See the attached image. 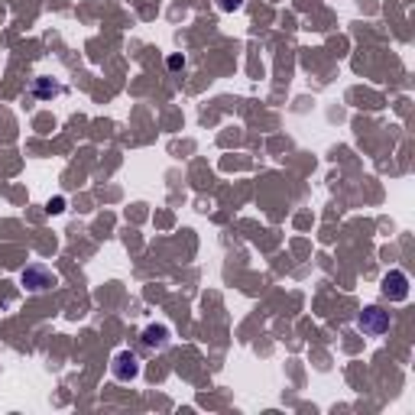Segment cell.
Returning <instances> with one entry per match:
<instances>
[{
  "label": "cell",
  "mask_w": 415,
  "mask_h": 415,
  "mask_svg": "<svg viewBox=\"0 0 415 415\" xmlns=\"http://www.w3.org/2000/svg\"><path fill=\"white\" fill-rule=\"evenodd\" d=\"M389 311H383L380 305H366L364 311H360L357 315V328L364 331L366 338H383V334H386L389 331Z\"/></svg>",
  "instance_id": "cell-1"
},
{
  "label": "cell",
  "mask_w": 415,
  "mask_h": 415,
  "mask_svg": "<svg viewBox=\"0 0 415 415\" xmlns=\"http://www.w3.org/2000/svg\"><path fill=\"white\" fill-rule=\"evenodd\" d=\"M182 65H185L182 56H169V69H182Z\"/></svg>",
  "instance_id": "cell-9"
},
{
  "label": "cell",
  "mask_w": 415,
  "mask_h": 415,
  "mask_svg": "<svg viewBox=\"0 0 415 415\" xmlns=\"http://www.w3.org/2000/svg\"><path fill=\"white\" fill-rule=\"evenodd\" d=\"M111 370H114V376H117L120 383H130V380H136V376H140V360H136L130 351H120L117 357H114Z\"/></svg>",
  "instance_id": "cell-4"
},
{
  "label": "cell",
  "mask_w": 415,
  "mask_h": 415,
  "mask_svg": "<svg viewBox=\"0 0 415 415\" xmlns=\"http://www.w3.org/2000/svg\"><path fill=\"white\" fill-rule=\"evenodd\" d=\"M23 286L29 289V292H49L52 286H56V273H52L49 266H43V263H29L26 269H23Z\"/></svg>",
  "instance_id": "cell-2"
},
{
  "label": "cell",
  "mask_w": 415,
  "mask_h": 415,
  "mask_svg": "<svg viewBox=\"0 0 415 415\" xmlns=\"http://www.w3.org/2000/svg\"><path fill=\"white\" fill-rule=\"evenodd\" d=\"M49 211H52V214L65 211V198H52V201H49Z\"/></svg>",
  "instance_id": "cell-8"
},
{
  "label": "cell",
  "mask_w": 415,
  "mask_h": 415,
  "mask_svg": "<svg viewBox=\"0 0 415 415\" xmlns=\"http://www.w3.org/2000/svg\"><path fill=\"white\" fill-rule=\"evenodd\" d=\"M383 296L389 302H406L409 299V276L402 269H389L386 279H383Z\"/></svg>",
  "instance_id": "cell-3"
},
{
  "label": "cell",
  "mask_w": 415,
  "mask_h": 415,
  "mask_svg": "<svg viewBox=\"0 0 415 415\" xmlns=\"http://www.w3.org/2000/svg\"><path fill=\"white\" fill-rule=\"evenodd\" d=\"M59 91H62V88L52 85V78H36V81H33V94H36V98H56Z\"/></svg>",
  "instance_id": "cell-6"
},
{
  "label": "cell",
  "mask_w": 415,
  "mask_h": 415,
  "mask_svg": "<svg viewBox=\"0 0 415 415\" xmlns=\"http://www.w3.org/2000/svg\"><path fill=\"white\" fill-rule=\"evenodd\" d=\"M143 344H146L149 351H162V347L169 344V328H166V324H149V328L143 331Z\"/></svg>",
  "instance_id": "cell-5"
},
{
  "label": "cell",
  "mask_w": 415,
  "mask_h": 415,
  "mask_svg": "<svg viewBox=\"0 0 415 415\" xmlns=\"http://www.w3.org/2000/svg\"><path fill=\"white\" fill-rule=\"evenodd\" d=\"M240 4H244V0H218L221 10H240Z\"/></svg>",
  "instance_id": "cell-7"
}]
</instances>
